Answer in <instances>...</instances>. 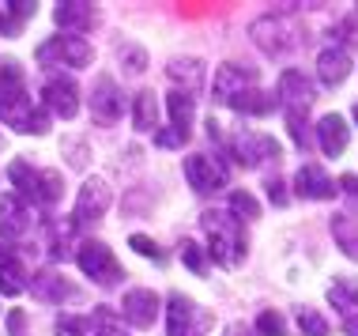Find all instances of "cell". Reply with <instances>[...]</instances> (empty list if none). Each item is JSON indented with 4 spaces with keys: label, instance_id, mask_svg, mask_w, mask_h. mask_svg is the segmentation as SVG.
I'll return each instance as SVG.
<instances>
[{
    "label": "cell",
    "instance_id": "cell-1",
    "mask_svg": "<svg viewBox=\"0 0 358 336\" xmlns=\"http://www.w3.org/2000/svg\"><path fill=\"white\" fill-rule=\"evenodd\" d=\"M204 230L211 242V257L222 268H238L245 261V230L230 212H204Z\"/></svg>",
    "mask_w": 358,
    "mask_h": 336
},
{
    "label": "cell",
    "instance_id": "cell-2",
    "mask_svg": "<svg viewBox=\"0 0 358 336\" xmlns=\"http://www.w3.org/2000/svg\"><path fill=\"white\" fill-rule=\"evenodd\" d=\"M8 178H12V186L27 200H34V204H57L64 193V178L57 174V170H38L23 159H15L12 167H8Z\"/></svg>",
    "mask_w": 358,
    "mask_h": 336
},
{
    "label": "cell",
    "instance_id": "cell-3",
    "mask_svg": "<svg viewBox=\"0 0 358 336\" xmlns=\"http://www.w3.org/2000/svg\"><path fill=\"white\" fill-rule=\"evenodd\" d=\"M0 121L15 132H45L50 121H45L42 110H34L31 94H27L23 83H8L0 88Z\"/></svg>",
    "mask_w": 358,
    "mask_h": 336
},
{
    "label": "cell",
    "instance_id": "cell-4",
    "mask_svg": "<svg viewBox=\"0 0 358 336\" xmlns=\"http://www.w3.org/2000/svg\"><path fill=\"white\" fill-rule=\"evenodd\" d=\"M211 321H215V318H211L208 310H200L189 295H181V291L170 295V306H166V329H170V336H208Z\"/></svg>",
    "mask_w": 358,
    "mask_h": 336
},
{
    "label": "cell",
    "instance_id": "cell-5",
    "mask_svg": "<svg viewBox=\"0 0 358 336\" xmlns=\"http://www.w3.org/2000/svg\"><path fill=\"white\" fill-rule=\"evenodd\" d=\"M76 261H80L83 272L91 276L94 284H102V287H113L124 276L121 265H117V257H113V249L102 246V242H83L80 253H76Z\"/></svg>",
    "mask_w": 358,
    "mask_h": 336
},
{
    "label": "cell",
    "instance_id": "cell-6",
    "mask_svg": "<svg viewBox=\"0 0 358 336\" xmlns=\"http://www.w3.org/2000/svg\"><path fill=\"white\" fill-rule=\"evenodd\" d=\"M110 208V186L102 178H87L80 197H76V212H72V227H91L99 223Z\"/></svg>",
    "mask_w": 358,
    "mask_h": 336
},
{
    "label": "cell",
    "instance_id": "cell-7",
    "mask_svg": "<svg viewBox=\"0 0 358 336\" xmlns=\"http://www.w3.org/2000/svg\"><path fill=\"white\" fill-rule=\"evenodd\" d=\"M230 155H234L241 167H260L268 159H279V144L268 132H241L238 140H230Z\"/></svg>",
    "mask_w": 358,
    "mask_h": 336
},
{
    "label": "cell",
    "instance_id": "cell-8",
    "mask_svg": "<svg viewBox=\"0 0 358 336\" xmlns=\"http://www.w3.org/2000/svg\"><path fill=\"white\" fill-rule=\"evenodd\" d=\"M185 178L200 197H208V193H219V189L227 186V167L211 155H189L185 159Z\"/></svg>",
    "mask_w": 358,
    "mask_h": 336
},
{
    "label": "cell",
    "instance_id": "cell-9",
    "mask_svg": "<svg viewBox=\"0 0 358 336\" xmlns=\"http://www.w3.org/2000/svg\"><path fill=\"white\" fill-rule=\"evenodd\" d=\"M91 46L83 38H50V42L38 46V61L42 64H53V61H64L72 69H87L91 64Z\"/></svg>",
    "mask_w": 358,
    "mask_h": 336
},
{
    "label": "cell",
    "instance_id": "cell-10",
    "mask_svg": "<svg viewBox=\"0 0 358 336\" xmlns=\"http://www.w3.org/2000/svg\"><path fill=\"white\" fill-rule=\"evenodd\" d=\"M257 88V76L245 72L241 64H219L215 69V102L222 106H234L241 94H249Z\"/></svg>",
    "mask_w": 358,
    "mask_h": 336
},
{
    "label": "cell",
    "instance_id": "cell-11",
    "mask_svg": "<svg viewBox=\"0 0 358 336\" xmlns=\"http://www.w3.org/2000/svg\"><path fill=\"white\" fill-rule=\"evenodd\" d=\"M124 110V99L117 91V83L110 76H94V88H91V113L99 118L102 125H113Z\"/></svg>",
    "mask_w": 358,
    "mask_h": 336
},
{
    "label": "cell",
    "instance_id": "cell-12",
    "mask_svg": "<svg viewBox=\"0 0 358 336\" xmlns=\"http://www.w3.org/2000/svg\"><path fill=\"white\" fill-rule=\"evenodd\" d=\"M155 314H159V295L148 291V287H136V291L124 295L121 302V318L132 325V329H151Z\"/></svg>",
    "mask_w": 358,
    "mask_h": 336
},
{
    "label": "cell",
    "instance_id": "cell-13",
    "mask_svg": "<svg viewBox=\"0 0 358 336\" xmlns=\"http://www.w3.org/2000/svg\"><path fill=\"white\" fill-rule=\"evenodd\" d=\"M42 99L57 118H76V110H80V88H76L72 76H53V80L45 83Z\"/></svg>",
    "mask_w": 358,
    "mask_h": 336
},
{
    "label": "cell",
    "instance_id": "cell-14",
    "mask_svg": "<svg viewBox=\"0 0 358 336\" xmlns=\"http://www.w3.org/2000/svg\"><path fill=\"white\" fill-rule=\"evenodd\" d=\"M294 193L306 197V200H332L340 189H336V181L328 178L317 162H306V167L294 174Z\"/></svg>",
    "mask_w": 358,
    "mask_h": 336
},
{
    "label": "cell",
    "instance_id": "cell-15",
    "mask_svg": "<svg viewBox=\"0 0 358 336\" xmlns=\"http://www.w3.org/2000/svg\"><path fill=\"white\" fill-rule=\"evenodd\" d=\"M31 230V212L15 193H0V234L4 238H19Z\"/></svg>",
    "mask_w": 358,
    "mask_h": 336
},
{
    "label": "cell",
    "instance_id": "cell-16",
    "mask_svg": "<svg viewBox=\"0 0 358 336\" xmlns=\"http://www.w3.org/2000/svg\"><path fill=\"white\" fill-rule=\"evenodd\" d=\"M317 140H321V151L328 159L343 155L347 151V140H351V129H347V121L340 113H324L321 125H317Z\"/></svg>",
    "mask_w": 358,
    "mask_h": 336
},
{
    "label": "cell",
    "instance_id": "cell-17",
    "mask_svg": "<svg viewBox=\"0 0 358 336\" xmlns=\"http://www.w3.org/2000/svg\"><path fill=\"white\" fill-rule=\"evenodd\" d=\"M279 99L287 102V110H309V102H313V83H309L302 72L287 69L279 76Z\"/></svg>",
    "mask_w": 358,
    "mask_h": 336
},
{
    "label": "cell",
    "instance_id": "cell-18",
    "mask_svg": "<svg viewBox=\"0 0 358 336\" xmlns=\"http://www.w3.org/2000/svg\"><path fill=\"white\" fill-rule=\"evenodd\" d=\"M317 72H321V83L324 88H336V83L347 80V72H351V57L343 50H324L317 57Z\"/></svg>",
    "mask_w": 358,
    "mask_h": 336
},
{
    "label": "cell",
    "instance_id": "cell-19",
    "mask_svg": "<svg viewBox=\"0 0 358 336\" xmlns=\"http://www.w3.org/2000/svg\"><path fill=\"white\" fill-rule=\"evenodd\" d=\"M332 238H336V246H340L351 261H358V216L355 212L332 216Z\"/></svg>",
    "mask_w": 358,
    "mask_h": 336
},
{
    "label": "cell",
    "instance_id": "cell-20",
    "mask_svg": "<svg viewBox=\"0 0 358 336\" xmlns=\"http://www.w3.org/2000/svg\"><path fill=\"white\" fill-rule=\"evenodd\" d=\"M328 302L340 310L343 325L358 318V284L355 280H336L332 287H328Z\"/></svg>",
    "mask_w": 358,
    "mask_h": 336
},
{
    "label": "cell",
    "instance_id": "cell-21",
    "mask_svg": "<svg viewBox=\"0 0 358 336\" xmlns=\"http://www.w3.org/2000/svg\"><path fill=\"white\" fill-rule=\"evenodd\" d=\"M53 19L64 27V31H87L94 23V4H80V0H69V4H57Z\"/></svg>",
    "mask_w": 358,
    "mask_h": 336
},
{
    "label": "cell",
    "instance_id": "cell-22",
    "mask_svg": "<svg viewBox=\"0 0 358 336\" xmlns=\"http://www.w3.org/2000/svg\"><path fill=\"white\" fill-rule=\"evenodd\" d=\"M166 110H170V129L189 140V132H192V99L185 91H170L166 94Z\"/></svg>",
    "mask_w": 358,
    "mask_h": 336
},
{
    "label": "cell",
    "instance_id": "cell-23",
    "mask_svg": "<svg viewBox=\"0 0 358 336\" xmlns=\"http://www.w3.org/2000/svg\"><path fill=\"white\" fill-rule=\"evenodd\" d=\"M34 295H38V299H45V302H64V299H76V287L64 284L57 272H45V276H38V280H34Z\"/></svg>",
    "mask_w": 358,
    "mask_h": 336
},
{
    "label": "cell",
    "instance_id": "cell-24",
    "mask_svg": "<svg viewBox=\"0 0 358 336\" xmlns=\"http://www.w3.org/2000/svg\"><path fill=\"white\" fill-rule=\"evenodd\" d=\"M27 291V268L15 261H0V295H23Z\"/></svg>",
    "mask_w": 358,
    "mask_h": 336
},
{
    "label": "cell",
    "instance_id": "cell-25",
    "mask_svg": "<svg viewBox=\"0 0 358 336\" xmlns=\"http://www.w3.org/2000/svg\"><path fill=\"white\" fill-rule=\"evenodd\" d=\"M132 121H136V129H143V132H151L155 125H159L155 91H140V94H136V106H132Z\"/></svg>",
    "mask_w": 358,
    "mask_h": 336
},
{
    "label": "cell",
    "instance_id": "cell-26",
    "mask_svg": "<svg viewBox=\"0 0 358 336\" xmlns=\"http://www.w3.org/2000/svg\"><path fill=\"white\" fill-rule=\"evenodd\" d=\"M34 15V4H27V0H15V4H0V31L15 34L19 27H23V19Z\"/></svg>",
    "mask_w": 358,
    "mask_h": 336
},
{
    "label": "cell",
    "instance_id": "cell-27",
    "mask_svg": "<svg viewBox=\"0 0 358 336\" xmlns=\"http://www.w3.org/2000/svg\"><path fill=\"white\" fill-rule=\"evenodd\" d=\"M87 321H91L94 336H124V332H121V318H117V310H110V306H94V314H91Z\"/></svg>",
    "mask_w": 358,
    "mask_h": 336
},
{
    "label": "cell",
    "instance_id": "cell-28",
    "mask_svg": "<svg viewBox=\"0 0 358 336\" xmlns=\"http://www.w3.org/2000/svg\"><path fill=\"white\" fill-rule=\"evenodd\" d=\"M230 216H234L238 223H241V219H260L257 197H253V193H241V189H238V193L230 197Z\"/></svg>",
    "mask_w": 358,
    "mask_h": 336
},
{
    "label": "cell",
    "instance_id": "cell-29",
    "mask_svg": "<svg viewBox=\"0 0 358 336\" xmlns=\"http://www.w3.org/2000/svg\"><path fill=\"white\" fill-rule=\"evenodd\" d=\"M257 332L260 336H287V325H283V318H279L275 310H264L257 318Z\"/></svg>",
    "mask_w": 358,
    "mask_h": 336
},
{
    "label": "cell",
    "instance_id": "cell-30",
    "mask_svg": "<svg viewBox=\"0 0 358 336\" xmlns=\"http://www.w3.org/2000/svg\"><path fill=\"white\" fill-rule=\"evenodd\" d=\"M298 325H302L306 336H328V321L317 310H302V314H298Z\"/></svg>",
    "mask_w": 358,
    "mask_h": 336
},
{
    "label": "cell",
    "instance_id": "cell-31",
    "mask_svg": "<svg viewBox=\"0 0 358 336\" xmlns=\"http://www.w3.org/2000/svg\"><path fill=\"white\" fill-rule=\"evenodd\" d=\"M170 76H173V80H185L189 88H196V83H200V64L196 61H173Z\"/></svg>",
    "mask_w": 358,
    "mask_h": 336
},
{
    "label": "cell",
    "instance_id": "cell-32",
    "mask_svg": "<svg viewBox=\"0 0 358 336\" xmlns=\"http://www.w3.org/2000/svg\"><path fill=\"white\" fill-rule=\"evenodd\" d=\"M87 329H91V321H87V318H72V314L57 318V336H83Z\"/></svg>",
    "mask_w": 358,
    "mask_h": 336
},
{
    "label": "cell",
    "instance_id": "cell-33",
    "mask_svg": "<svg viewBox=\"0 0 358 336\" xmlns=\"http://www.w3.org/2000/svg\"><path fill=\"white\" fill-rule=\"evenodd\" d=\"M129 246H132V249H136V253H140V257H151V261H159V265H162V261H166V257H162V249H159V246H155V242H151V238H148V234H132V238H129Z\"/></svg>",
    "mask_w": 358,
    "mask_h": 336
},
{
    "label": "cell",
    "instance_id": "cell-34",
    "mask_svg": "<svg viewBox=\"0 0 358 336\" xmlns=\"http://www.w3.org/2000/svg\"><path fill=\"white\" fill-rule=\"evenodd\" d=\"M181 261H185L192 272H200V276L208 272V261H204V253H200L196 242H185V246H181Z\"/></svg>",
    "mask_w": 358,
    "mask_h": 336
},
{
    "label": "cell",
    "instance_id": "cell-35",
    "mask_svg": "<svg viewBox=\"0 0 358 336\" xmlns=\"http://www.w3.org/2000/svg\"><path fill=\"white\" fill-rule=\"evenodd\" d=\"M287 125H290L294 144H298V148H306V118H302V110H287Z\"/></svg>",
    "mask_w": 358,
    "mask_h": 336
},
{
    "label": "cell",
    "instance_id": "cell-36",
    "mask_svg": "<svg viewBox=\"0 0 358 336\" xmlns=\"http://www.w3.org/2000/svg\"><path fill=\"white\" fill-rule=\"evenodd\" d=\"M8 83H23V72H19L15 61L0 57V88H8Z\"/></svg>",
    "mask_w": 358,
    "mask_h": 336
},
{
    "label": "cell",
    "instance_id": "cell-37",
    "mask_svg": "<svg viewBox=\"0 0 358 336\" xmlns=\"http://www.w3.org/2000/svg\"><path fill=\"white\" fill-rule=\"evenodd\" d=\"M268 197H272V204L283 208L287 204V193H283V181H268Z\"/></svg>",
    "mask_w": 358,
    "mask_h": 336
},
{
    "label": "cell",
    "instance_id": "cell-38",
    "mask_svg": "<svg viewBox=\"0 0 358 336\" xmlns=\"http://www.w3.org/2000/svg\"><path fill=\"white\" fill-rule=\"evenodd\" d=\"M121 61H129L132 72H143V53L140 50H121Z\"/></svg>",
    "mask_w": 358,
    "mask_h": 336
},
{
    "label": "cell",
    "instance_id": "cell-39",
    "mask_svg": "<svg viewBox=\"0 0 358 336\" xmlns=\"http://www.w3.org/2000/svg\"><path fill=\"white\" fill-rule=\"evenodd\" d=\"M340 186H343L351 197H358V174H343V178H340Z\"/></svg>",
    "mask_w": 358,
    "mask_h": 336
},
{
    "label": "cell",
    "instance_id": "cell-40",
    "mask_svg": "<svg viewBox=\"0 0 358 336\" xmlns=\"http://www.w3.org/2000/svg\"><path fill=\"white\" fill-rule=\"evenodd\" d=\"M227 336H257V332L249 329V325H241V321H234V325H230V329H227Z\"/></svg>",
    "mask_w": 358,
    "mask_h": 336
},
{
    "label": "cell",
    "instance_id": "cell-41",
    "mask_svg": "<svg viewBox=\"0 0 358 336\" xmlns=\"http://www.w3.org/2000/svg\"><path fill=\"white\" fill-rule=\"evenodd\" d=\"M347 332H351V336H358V321H347Z\"/></svg>",
    "mask_w": 358,
    "mask_h": 336
},
{
    "label": "cell",
    "instance_id": "cell-42",
    "mask_svg": "<svg viewBox=\"0 0 358 336\" xmlns=\"http://www.w3.org/2000/svg\"><path fill=\"white\" fill-rule=\"evenodd\" d=\"M355 121H358V106H355Z\"/></svg>",
    "mask_w": 358,
    "mask_h": 336
}]
</instances>
